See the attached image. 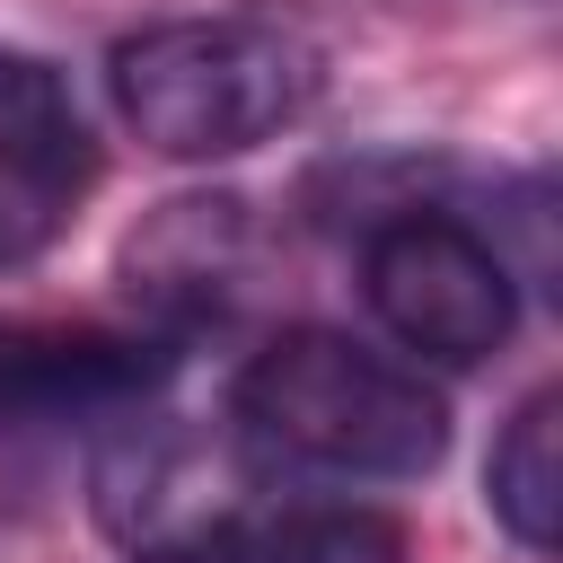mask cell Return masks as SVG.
Masks as SVG:
<instances>
[{
  "label": "cell",
  "instance_id": "cell-9",
  "mask_svg": "<svg viewBox=\"0 0 563 563\" xmlns=\"http://www.w3.org/2000/svg\"><path fill=\"white\" fill-rule=\"evenodd\" d=\"M26 62H35V53H9V44H0V88H18V79H26Z\"/></svg>",
  "mask_w": 563,
  "mask_h": 563
},
{
  "label": "cell",
  "instance_id": "cell-8",
  "mask_svg": "<svg viewBox=\"0 0 563 563\" xmlns=\"http://www.w3.org/2000/svg\"><path fill=\"white\" fill-rule=\"evenodd\" d=\"M554 413H563L554 387L519 396V413L501 422V440H493V457H484V510H493V519L510 528V545H528V554H554V528H563Z\"/></svg>",
  "mask_w": 563,
  "mask_h": 563
},
{
  "label": "cell",
  "instance_id": "cell-2",
  "mask_svg": "<svg viewBox=\"0 0 563 563\" xmlns=\"http://www.w3.org/2000/svg\"><path fill=\"white\" fill-rule=\"evenodd\" d=\"M317 88H325V53L273 9L158 18L106 53V97L123 132L194 167L264 150L317 106Z\"/></svg>",
  "mask_w": 563,
  "mask_h": 563
},
{
  "label": "cell",
  "instance_id": "cell-3",
  "mask_svg": "<svg viewBox=\"0 0 563 563\" xmlns=\"http://www.w3.org/2000/svg\"><path fill=\"white\" fill-rule=\"evenodd\" d=\"M282 493V466L238 422L123 413L88 457V510L132 563H202Z\"/></svg>",
  "mask_w": 563,
  "mask_h": 563
},
{
  "label": "cell",
  "instance_id": "cell-1",
  "mask_svg": "<svg viewBox=\"0 0 563 563\" xmlns=\"http://www.w3.org/2000/svg\"><path fill=\"white\" fill-rule=\"evenodd\" d=\"M229 422L299 475H343V484H413L449 457V405L413 361H387L334 325H290L273 334L238 387Z\"/></svg>",
  "mask_w": 563,
  "mask_h": 563
},
{
  "label": "cell",
  "instance_id": "cell-5",
  "mask_svg": "<svg viewBox=\"0 0 563 563\" xmlns=\"http://www.w3.org/2000/svg\"><path fill=\"white\" fill-rule=\"evenodd\" d=\"M176 378V343L114 334V325H44L0 317V440L18 431H70V422H123Z\"/></svg>",
  "mask_w": 563,
  "mask_h": 563
},
{
  "label": "cell",
  "instance_id": "cell-4",
  "mask_svg": "<svg viewBox=\"0 0 563 563\" xmlns=\"http://www.w3.org/2000/svg\"><path fill=\"white\" fill-rule=\"evenodd\" d=\"M361 299L405 352H422L440 369L493 361L519 325L510 255L449 202H405L361 229Z\"/></svg>",
  "mask_w": 563,
  "mask_h": 563
},
{
  "label": "cell",
  "instance_id": "cell-7",
  "mask_svg": "<svg viewBox=\"0 0 563 563\" xmlns=\"http://www.w3.org/2000/svg\"><path fill=\"white\" fill-rule=\"evenodd\" d=\"M202 563H405V528L387 510H369V501H299L282 484Z\"/></svg>",
  "mask_w": 563,
  "mask_h": 563
},
{
  "label": "cell",
  "instance_id": "cell-6",
  "mask_svg": "<svg viewBox=\"0 0 563 563\" xmlns=\"http://www.w3.org/2000/svg\"><path fill=\"white\" fill-rule=\"evenodd\" d=\"M246 273H255V211L238 194H176V202L141 211V229L114 255L123 308L158 343L220 325L246 299Z\"/></svg>",
  "mask_w": 563,
  "mask_h": 563
}]
</instances>
